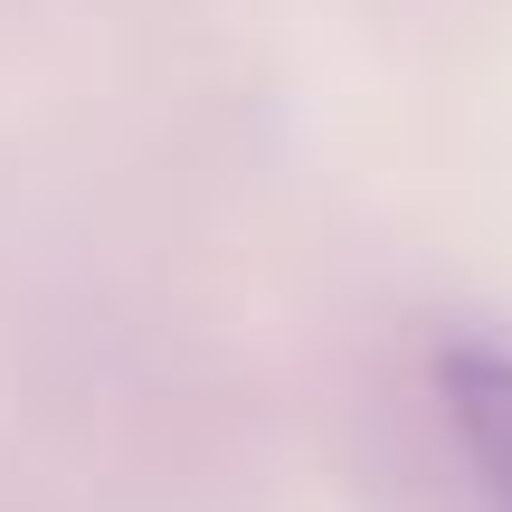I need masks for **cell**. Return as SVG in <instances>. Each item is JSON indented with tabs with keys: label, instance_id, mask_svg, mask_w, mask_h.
<instances>
[{
	"label": "cell",
	"instance_id": "1",
	"mask_svg": "<svg viewBox=\"0 0 512 512\" xmlns=\"http://www.w3.org/2000/svg\"><path fill=\"white\" fill-rule=\"evenodd\" d=\"M437 408H446V427H456L465 465H475L484 503L512 512V351L456 342L437 361Z\"/></svg>",
	"mask_w": 512,
	"mask_h": 512
}]
</instances>
